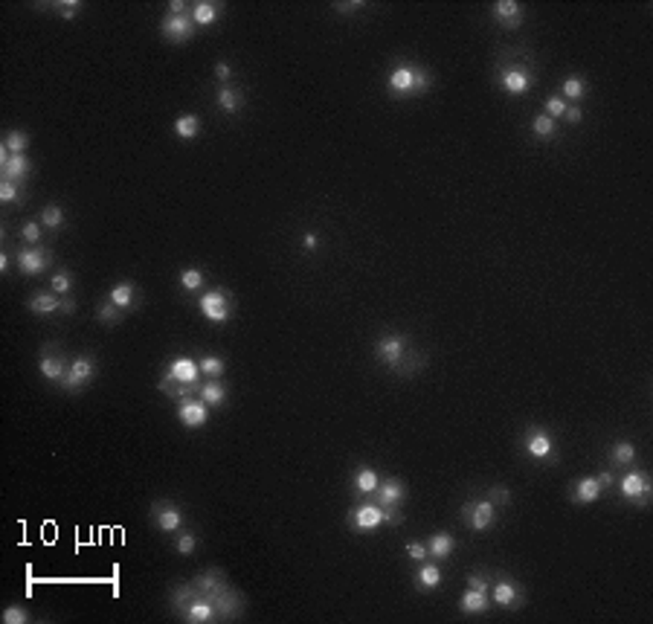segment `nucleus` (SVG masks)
<instances>
[{
    "label": "nucleus",
    "mask_w": 653,
    "mask_h": 624,
    "mask_svg": "<svg viewBox=\"0 0 653 624\" xmlns=\"http://www.w3.org/2000/svg\"><path fill=\"white\" fill-rule=\"evenodd\" d=\"M386 88L395 99H410V96L430 90V73L421 67H412V64H398V67H392Z\"/></svg>",
    "instance_id": "1"
},
{
    "label": "nucleus",
    "mask_w": 653,
    "mask_h": 624,
    "mask_svg": "<svg viewBox=\"0 0 653 624\" xmlns=\"http://www.w3.org/2000/svg\"><path fill=\"white\" fill-rule=\"evenodd\" d=\"M201 314L206 316L212 325H224L230 316H232V299L224 288H215V290H206L201 297Z\"/></svg>",
    "instance_id": "2"
},
{
    "label": "nucleus",
    "mask_w": 653,
    "mask_h": 624,
    "mask_svg": "<svg viewBox=\"0 0 653 624\" xmlns=\"http://www.w3.org/2000/svg\"><path fill=\"white\" fill-rule=\"evenodd\" d=\"M462 517L473 532H485L497 523V506L491 499H473L462 508Z\"/></svg>",
    "instance_id": "3"
},
{
    "label": "nucleus",
    "mask_w": 653,
    "mask_h": 624,
    "mask_svg": "<svg viewBox=\"0 0 653 624\" xmlns=\"http://www.w3.org/2000/svg\"><path fill=\"white\" fill-rule=\"evenodd\" d=\"M619 491L624 499H633L636 506H645L650 499V479L645 471H627L619 482Z\"/></svg>",
    "instance_id": "4"
},
{
    "label": "nucleus",
    "mask_w": 653,
    "mask_h": 624,
    "mask_svg": "<svg viewBox=\"0 0 653 624\" xmlns=\"http://www.w3.org/2000/svg\"><path fill=\"white\" fill-rule=\"evenodd\" d=\"M198 377H201V366L195 363L192 358H175L169 363V372L160 384H183V386H198Z\"/></svg>",
    "instance_id": "5"
},
{
    "label": "nucleus",
    "mask_w": 653,
    "mask_h": 624,
    "mask_svg": "<svg viewBox=\"0 0 653 624\" xmlns=\"http://www.w3.org/2000/svg\"><path fill=\"white\" fill-rule=\"evenodd\" d=\"M349 525L354 532H360V534L375 532V529L384 525V508H380L378 503H360L349 514Z\"/></svg>",
    "instance_id": "6"
},
{
    "label": "nucleus",
    "mask_w": 653,
    "mask_h": 624,
    "mask_svg": "<svg viewBox=\"0 0 653 624\" xmlns=\"http://www.w3.org/2000/svg\"><path fill=\"white\" fill-rule=\"evenodd\" d=\"M160 32H163L169 41L183 44L195 35V21H192V15H186V12H180V15L177 12H169V15L163 18V23H160Z\"/></svg>",
    "instance_id": "7"
},
{
    "label": "nucleus",
    "mask_w": 653,
    "mask_h": 624,
    "mask_svg": "<svg viewBox=\"0 0 653 624\" xmlns=\"http://www.w3.org/2000/svg\"><path fill=\"white\" fill-rule=\"evenodd\" d=\"M96 375V360L90 354H79V358H73V363L67 366V377H64V389H82L93 381Z\"/></svg>",
    "instance_id": "8"
},
{
    "label": "nucleus",
    "mask_w": 653,
    "mask_h": 624,
    "mask_svg": "<svg viewBox=\"0 0 653 624\" xmlns=\"http://www.w3.org/2000/svg\"><path fill=\"white\" fill-rule=\"evenodd\" d=\"M177 419L183 427L189 430H198L209 419V403H204L201 398H180L177 401Z\"/></svg>",
    "instance_id": "9"
},
{
    "label": "nucleus",
    "mask_w": 653,
    "mask_h": 624,
    "mask_svg": "<svg viewBox=\"0 0 653 624\" xmlns=\"http://www.w3.org/2000/svg\"><path fill=\"white\" fill-rule=\"evenodd\" d=\"M151 520L157 525V532L171 534L183 525V511L175 503H169V499H160V503H154V508H151Z\"/></svg>",
    "instance_id": "10"
},
{
    "label": "nucleus",
    "mask_w": 653,
    "mask_h": 624,
    "mask_svg": "<svg viewBox=\"0 0 653 624\" xmlns=\"http://www.w3.org/2000/svg\"><path fill=\"white\" fill-rule=\"evenodd\" d=\"M53 255L47 253L44 247H23L18 250V267L23 276H41L47 267H50Z\"/></svg>",
    "instance_id": "11"
},
{
    "label": "nucleus",
    "mask_w": 653,
    "mask_h": 624,
    "mask_svg": "<svg viewBox=\"0 0 653 624\" xmlns=\"http://www.w3.org/2000/svg\"><path fill=\"white\" fill-rule=\"evenodd\" d=\"M404 351H406V337L404 334H389L378 342V358L384 366L389 369H398L401 360H404Z\"/></svg>",
    "instance_id": "12"
},
{
    "label": "nucleus",
    "mask_w": 653,
    "mask_h": 624,
    "mask_svg": "<svg viewBox=\"0 0 653 624\" xmlns=\"http://www.w3.org/2000/svg\"><path fill=\"white\" fill-rule=\"evenodd\" d=\"M500 84H502V90L505 93H511V96H523L528 93V88H532V73H528L526 67H505L500 73Z\"/></svg>",
    "instance_id": "13"
},
{
    "label": "nucleus",
    "mask_w": 653,
    "mask_h": 624,
    "mask_svg": "<svg viewBox=\"0 0 653 624\" xmlns=\"http://www.w3.org/2000/svg\"><path fill=\"white\" fill-rule=\"evenodd\" d=\"M526 453L532 459H537V462H543L554 453V442L543 427H532V430L526 433Z\"/></svg>",
    "instance_id": "14"
},
{
    "label": "nucleus",
    "mask_w": 653,
    "mask_h": 624,
    "mask_svg": "<svg viewBox=\"0 0 653 624\" xmlns=\"http://www.w3.org/2000/svg\"><path fill=\"white\" fill-rule=\"evenodd\" d=\"M488 592H491V598H494V604L502 607V610H514V607L523 604L520 586L511 584V581H505V578H500L494 586H488Z\"/></svg>",
    "instance_id": "15"
},
{
    "label": "nucleus",
    "mask_w": 653,
    "mask_h": 624,
    "mask_svg": "<svg viewBox=\"0 0 653 624\" xmlns=\"http://www.w3.org/2000/svg\"><path fill=\"white\" fill-rule=\"evenodd\" d=\"M491 15L502 29H517L523 23V6L514 3V0H500V3L491 6Z\"/></svg>",
    "instance_id": "16"
},
{
    "label": "nucleus",
    "mask_w": 653,
    "mask_h": 624,
    "mask_svg": "<svg viewBox=\"0 0 653 624\" xmlns=\"http://www.w3.org/2000/svg\"><path fill=\"white\" fill-rule=\"evenodd\" d=\"M38 372L41 377H47L50 384H64V377H67V363L61 354L56 351H44L41 354V360H38Z\"/></svg>",
    "instance_id": "17"
},
{
    "label": "nucleus",
    "mask_w": 653,
    "mask_h": 624,
    "mask_svg": "<svg viewBox=\"0 0 653 624\" xmlns=\"http://www.w3.org/2000/svg\"><path fill=\"white\" fill-rule=\"evenodd\" d=\"M601 491H604V485H601L598 476H584V479H578L575 488H572V503L593 506L595 499H601Z\"/></svg>",
    "instance_id": "18"
},
{
    "label": "nucleus",
    "mask_w": 653,
    "mask_h": 624,
    "mask_svg": "<svg viewBox=\"0 0 653 624\" xmlns=\"http://www.w3.org/2000/svg\"><path fill=\"white\" fill-rule=\"evenodd\" d=\"M378 485H380V473L375 468H369V464H363V468H357L352 473V488H354V494H360V497H369V494H375L378 491Z\"/></svg>",
    "instance_id": "19"
},
{
    "label": "nucleus",
    "mask_w": 653,
    "mask_h": 624,
    "mask_svg": "<svg viewBox=\"0 0 653 624\" xmlns=\"http://www.w3.org/2000/svg\"><path fill=\"white\" fill-rule=\"evenodd\" d=\"M375 497H378V506H401L406 497V488L401 479H380Z\"/></svg>",
    "instance_id": "20"
},
{
    "label": "nucleus",
    "mask_w": 653,
    "mask_h": 624,
    "mask_svg": "<svg viewBox=\"0 0 653 624\" xmlns=\"http://www.w3.org/2000/svg\"><path fill=\"white\" fill-rule=\"evenodd\" d=\"M453 549H456V540H453V534H447V532H436L427 540V552H430V558H433V560H447L453 555Z\"/></svg>",
    "instance_id": "21"
},
{
    "label": "nucleus",
    "mask_w": 653,
    "mask_h": 624,
    "mask_svg": "<svg viewBox=\"0 0 653 624\" xmlns=\"http://www.w3.org/2000/svg\"><path fill=\"white\" fill-rule=\"evenodd\" d=\"M488 592H479V590H471L467 586V592H462V598H459V610L465 616H479V613H485L488 610Z\"/></svg>",
    "instance_id": "22"
},
{
    "label": "nucleus",
    "mask_w": 653,
    "mask_h": 624,
    "mask_svg": "<svg viewBox=\"0 0 653 624\" xmlns=\"http://www.w3.org/2000/svg\"><path fill=\"white\" fill-rule=\"evenodd\" d=\"M0 169H3V180H15V183H21V180H27V177H29L32 163H29V157H27V154H12V160L3 163Z\"/></svg>",
    "instance_id": "23"
},
{
    "label": "nucleus",
    "mask_w": 653,
    "mask_h": 624,
    "mask_svg": "<svg viewBox=\"0 0 653 624\" xmlns=\"http://www.w3.org/2000/svg\"><path fill=\"white\" fill-rule=\"evenodd\" d=\"M215 102H218V108H221L224 114H238L241 108H244V96H241V90L230 88V84H221Z\"/></svg>",
    "instance_id": "24"
},
{
    "label": "nucleus",
    "mask_w": 653,
    "mask_h": 624,
    "mask_svg": "<svg viewBox=\"0 0 653 624\" xmlns=\"http://www.w3.org/2000/svg\"><path fill=\"white\" fill-rule=\"evenodd\" d=\"M587 96V79L572 73V76H566L563 84H560V99L563 102H581Z\"/></svg>",
    "instance_id": "25"
},
{
    "label": "nucleus",
    "mask_w": 653,
    "mask_h": 624,
    "mask_svg": "<svg viewBox=\"0 0 653 624\" xmlns=\"http://www.w3.org/2000/svg\"><path fill=\"white\" fill-rule=\"evenodd\" d=\"M29 311L38 314V316L56 314V311H61V297L58 293H35V297L29 299Z\"/></svg>",
    "instance_id": "26"
},
{
    "label": "nucleus",
    "mask_w": 653,
    "mask_h": 624,
    "mask_svg": "<svg viewBox=\"0 0 653 624\" xmlns=\"http://www.w3.org/2000/svg\"><path fill=\"white\" fill-rule=\"evenodd\" d=\"M134 297H137V288H134L131 282H116L114 288H110V293H108V299L114 302L116 308H122V311L134 308Z\"/></svg>",
    "instance_id": "27"
},
{
    "label": "nucleus",
    "mask_w": 653,
    "mask_h": 624,
    "mask_svg": "<svg viewBox=\"0 0 653 624\" xmlns=\"http://www.w3.org/2000/svg\"><path fill=\"white\" fill-rule=\"evenodd\" d=\"M192 21L198 23V27H209V23H215L221 18V6L218 3H209V0H201V3L192 6Z\"/></svg>",
    "instance_id": "28"
},
{
    "label": "nucleus",
    "mask_w": 653,
    "mask_h": 624,
    "mask_svg": "<svg viewBox=\"0 0 653 624\" xmlns=\"http://www.w3.org/2000/svg\"><path fill=\"white\" fill-rule=\"evenodd\" d=\"M441 584V569L436 564H421L415 572V586L418 590H436Z\"/></svg>",
    "instance_id": "29"
},
{
    "label": "nucleus",
    "mask_w": 653,
    "mask_h": 624,
    "mask_svg": "<svg viewBox=\"0 0 653 624\" xmlns=\"http://www.w3.org/2000/svg\"><path fill=\"white\" fill-rule=\"evenodd\" d=\"M175 134L180 140H195L201 134V119L195 114H183L175 119Z\"/></svg>",
    "instance_id": "30"
},
{
    "label": "nucleus",
    "mask_w": 653,
    "mask_h": 624,
    "mask_svg": "<svg viewBox=\"0 0 653 624\" xmlns=\"http://www.w3.org/2000/svg\"><path fill=\"white\" fill-rule=\"evenodd\" d=\"M198 392H201V401L209 403V407H221V403L227 401V389H224V384H218V381L204 384Z\"/></svg>",
    "instance_id": "31"
},
{
    "label": "nucleus",
    "mask_w": 653,
    "mask_h": 624,
    "mask_svg": "<svg viewBox=\"0 0 653 624\" xmlns=\"http://www.w3.org/2000/svg\"><path fill=\"white\" fill-rule=\"evenodd\" d=\"M532 131H534L537 140H554V134H558V122H554L552 116H546V114H537L532 119Z\"/></svg>",
    "instance_id": "32"
},
{
    "label": "nucleus",
    "mask_w": 653,
    "mask_h": 624,
    "mask_svg": "<svg viewBox=\"0 0 653 624\" xmlns=\"http://www.w3.org/2000/svg\"><path fill=\"white\" fill-rule=\"evenodd\" d=\"M0 145H6V149L12 151V154H23L29 149V134H23V131H18V128H12L9 134H6V140L0 142Z\"/></svg>",
    "instance_id": "33"
},
{
    "label": "nucleus",
    "mask_w": 653,
    "mask_h": 624,
    "mask_svg": "<svg viewBox=\"0 0 653 624\" xmlns=\"http://www.w3.org/2000/svg\"><path fill=\"white\" fill-rule=\"evenodd\" d=\"M41 221H44V227H50V229H61V227H64V210H61L58 203L44 206V210H41Z\"/></svg>",
    "instance_id": "34"
},
{
    "label": "nucleus",
    "mask_w": 653,
    "mask_h": 624,
    "mask_svg": "<svg viewBox=\"0 0 653 624\" xmlns=\"http://www.w3.org/2000/svg\"><path fill=\"white\" fill-rule=\"evenodd\" d=\"M201 375H206V377H212V381H215V377L218 375H224V369H227V366H224V360H221L218 358V354H206V358H201Z\"/></svg>",
    "instance_id": "35"
},
{
    "label": "nucleus",
    "mask_w": 653,
    "mask_h": 624,
    "mask_svg": "<svg viewBox=\"0 0 653 624\" xmlns=\"http://www.w3.org/2000/svg\"><path fill=\"white\" fill-rule=\"evenodd\" d=\"M180 288L183 290H201L204 288V273L198 271V267H186V271L180 273Z\"/></svg>",
    "instance_id": "36"
},
{
    "label": "nucleus",
    "mask_w": 653,
    "mask_h": 624,
    "mask_svg": "<svg viewBox=\"0 0 653 624\" xmlns=\"http://www.w3.org/2000/svg\"><path fill=\"white\" fill-rule=\"evenodd\" d=\"M50 290L58 293V297H67V293L73 290V276L67 271H56L53 279H50Z\"/></svg>",
    "instance_id": "37"
},
{
    "label": "nucleus",
    "mask_w": 653,
    "mask_h": 624,
    "mask_svg": "<svg viewBox=\"0 0 653 624\" xmlns=\"http://www.w3.org/2000/svg\"><path fill=\"white\" fill-rule=\"evenodd\" d=\"M636 459V445L633 442H619L613 447V462L615 464H630Z\"/></svg>",
    "instance_id": "38"
},
{
    "label": "nucleus",
    "mask_w": 653,
    "mask_h": 624,
    "mask_svg": "<svg viewBox=\"0 0 653 624\" xmlns=\"http://www.w3.org/2000/svg\"><path fill=\"white\" fill-rule=\"evenodd\" d=\"M96 320L105 323V325H116V323L122 320V308H116V305L108 299V302L102 305V308H99V314H96Z\"/></svg>",
    "instance_id": "39"
},
{
    "label": "nucleus",
    "mask_w": 653,
    "mask_h": 624,
    "mask_svg": "<svg viewBox=\"0 0 653 624\" xmlns=\"http://www.w3.org/2000/svg\"><path fill=\"white\" fill-rule=\"evenodd\" d=\"M53 9H56L64 21H73V18H79L82 3H79V0H58V3H53Z\"/></svg>",
    "instance_id": "40"
},
{
    "label": "nucleus",
    "mask_w": 653,
    "mask_h": 624,
    "mask_svg": "<svg viewBox=\"0 0 653 624\" xmlns=\"http://www.w3.org/2000/svg\"><path fill=\"white\" fill-rule=\"evenodd\" d=\"M29 621V613H27V607H21V604H12L3 610V624H27Z\"/></svg>",
    "instance_id": "41"
},
{
    "label": "nucleus",
    "mask_w": 653,
    "mask_h": 624,
    "mask_svg": "<svg viewBox=\"0 0 653 624\" xmlns=\"http://www.w3.org/2000/svg\"><path fill=\"white\" fill-rule=\"evenodd\" d=\"M177 555H183V558H189L192 552H195V549H198V537H195L192 532H183L180 537H177Z\"/></svg>",
    "instance_id": "42"
},
{
    "label": "nucleus",
    "mask_w": 653,
    "mask_h": 624,
    "mask_svg": "<svg viewBox=\"0 0 653 624\" xmlns=\"http://www.w3.org/2000/svg\"><path fill=\"white\" fill-rule=\"evenodd\" d=\"M566 108H569V105H566V102L560 99V96H549V99H546V105H543V114H546V116H552L554 122H558V116H563V114H566Z\"/></svg>",
    "instance_id": "43"
},
{
    "label": "nucleus",
    "mask_w": 653,
    "mask_h": 624,
    "mask_svg": "<svg viewBox=\"0 0 653 624\" xmlns=\"http://www.w3.org/2000/svg\"><path fill=\"white\" fill-rule=\"evenodd\" d=\"M21 198V189L15 180H0V201L3 203H18Z\"/></svg>",
    "instance_id": "44"
},
{
    "label": "nucleus",
    "mask_w": 653,
    "mask_h": 624,
    "mask_svg": "<svg viewBox=\"0 0 653 624\" xmlns=\"http://www.w3.org/2000/svg\"><path fill=\"white\" fill-rule=\"evenodd\" d=\"M21 236H23V241L27 244H35L38 247V241H41V224L38 221H27L21 227Z\"/></svg>",
    "instance_id": "45"
},
{
    "label": "nucleus",
    "mask_w": 653,
    "mask_h": 624,
    "mask_svg": "<svg viewBox=\"0 0 653 624\" xmlns=\"http://www.w3.org/2000/svg\"><path fill=\"white\" fill-rule=\"evenodd\" d=\"M406 555H410L415 564H424V558H430V552H427V543H421V540H410L406 543Z\"/></svg>",
    "instance_id": "46"
},
{
    "label": "nucleus",
    "mask_w": 653,
    "mask_h": 624,
    "mask_svg": "<svg viewBox=\"0 0 653 624\" xmlns=\"http://www.w3.org/2000/svg\"><path fill=\"white\" fill-rule=\"evenodd\" d=\"M384 508V525H401L404 523V514L398 511V506H380Z\"/></svg>",
    "instance_id": "47"
},
{
    "label": "nucleus",
    "mask_w": 653,
    "mask_h": 624,
    "mask_svg": "<svg viewBox=\"0 0 653 624\" xmlns=\"http://www.w3.org/2000/svg\"><path fill=\"white\" fill-rule=\"evenodd\" d=\"M491 503H494V506H508L511 503V491H508V488H502V485L491 488Z\"/></svg>",
    "instance_id": "48"
},
{
    "label": "nucleus",
    "mask_w": 653,
    "mask_h": 624,
    "mask_svg": "<svg viewBox=\"0 0 653 624\" xmlns=\"http://www.w3.org/2000/svg\"><path fill=\"white\" fill-rule=\"evenodd\" d=\"M467 586H471V590H479V592H488L491 584H488L479 572H473V575H467Z\"/></svg>",
    "instance_id": "49"
},
{
    "label": "nucleus",
    "mask_w": 653,
    "mask_h": 624,
    "mask_svg": "<svg viewBox=\"0 0 653 624\" xmlns=\"http://www.w3.org/2000/svg\"><path fill=\"white\" fill-rule=\"evenodd\" d=\"M215 79H218L221 84H227V82L232 79V70H230V64H224V61H218V64H215Z\"/></svg>",
    "instance_id": "50"
},
{
    "label": "nucleus",
    "mask_w": 653,
    "mask_h": 624,
    "mask_svg": "<svg viewBox=\"0 0 653 624\" xmlns=\"http://www.w3.org/2000/svg\"><path fill=\"white\" fill-rule=\"evenodd\" d=\"M563 119L569 122V125H578V122L584 119V111L581 108H566V114H563Z\"/></svg>",
    "instance_id": "51"
},
{
    "label": "nucleus",
    "mask_w": 653,
    "mask_h": 624,
    "mask_svg": "<svg viewBox=\"0 0 653 624\" xmlns=\"http://www.w3.org/2000/svg\"><path fill=\"white\" fill-rule=\"evenodd\" d=\"M317 244H319V238L314 236V232H308V236L302 238V247H305L308 253H311V250H317Z\"/></svg>",
    "instance_id": "52"
},
{
    "label": "nucleus",
    "mask_w": 653,
    "mask_h": 624,
    "mask_svg": "<svg viewBox=\"0 0 653 624\" xmlns=\"http://www.w3.org/2000/svg\"><path fill=\"white\" fill-rule=\"evenodd\" d=\"M61 311H64V314H73V311H76V299L61 297Z\"/></svg>",
    "instance_id": "53"
},
{
    "label": "nucleus",
    "mask_w": 653,
    "mask_h": 624,
    "mask_svg": "<svg viewBox=\"0 0 653 624\" xmlns=\"http://www.w3.org/2000/svg\"><path fill=\"white\" fill-rule=\"evenodd\" d=\"M363 3H334L337 12H352V9H360Z\"/></svg>",
    "instance_id": "54"
},
{
    "label": "nucleus",
    "mask_w": 653,
    "mask_h": 624,
    "mask_svg": "<svg viewBox=\"0 0 653 624\" xmlns=\"http://www.w3.org/2000/svg\"><path fill=\"white\" fill-rule=\"evenodd\" d=\"M169 9H171V12H177V15H180V12H183V9H189V6L183 3V0H171V3H169Z\"/></svg>",
    "instance_id": "55"
},
{
    "label": "nucleus",
    "mask_w": 653,
    "mask_h": 624,
    "mask_svg": "<svg viewBox=\"0 0 653 624\" xmlns=\"http://www.w3.org/2000/svg\"><path fill=\"white\" fill-rule=\"evenodd\" d=\"M598 479H601L604 488H610V485H613V473H610V471H604V473H598Z\"/></svg>",
    "instance_id": "56"
},
{
    "label": "nucleus",
    "mask_w": 653,
    "mask_h": 624,
    "mask_svg": "<svg viewBox=\"0 0 653 624\" xmlns=\"http://www.w3.org/2000/svg\"><path fill=\"white\" fill-rule=\"evenodd\" d=\"M0 273H3V276L9 273V255L6 253H0Z\"/></svg>",
    "instance_id": "57"
}]
</instances>
